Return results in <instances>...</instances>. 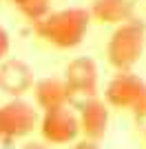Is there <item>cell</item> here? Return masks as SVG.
Here are the masks:
<instances>
[{
  "label": "cell",
  "mask_w": 146,
  "mask_h": 149,
  "mask_svg": "<svg viewBox=\"0 0 146 149\" xmlns=\"http://www.w3.org/2000/svg\"><path fill=\"white\" fill-rule=\"evenodd\" d=\"M93 18L84 7H67L60 11H51L33 25L36 36L58 49H75L86 38Z\"/></svg>",
  "instance_id": "1"
},
{
  "label": "cell",
  "mask_w": 146,
  "mask_h": 149,
  "mask_svg": "<svg viewBox=\"0 0 146 149\" xmlns=\"http://www.w3.org/2000/svg\"><path fill=\"white\" fill-rule=\"evenodd\" d=\"M146 45V27L137 22H122L106 42V60L115 71H131L140 62Z\"/></svg>",
  "instance_id": "2"
},
{
  "label": "cell",
  "mask_w": 146,
  "mask_h": 149,
  "mask_svg": "<svg viewBox=\"0 0 146 149\" xmlns=\"http://www.w3.org/2000/svg\"><path fill=\"white\" fill-rule=\"evenodd\" d=\"M111 109L131 111L137 120L146 118V82L133 71H117L104 89Z\"/></svg>",
  "instance_id": "3"
},
{
  "label": "cell",
  "mask_w": 146,
  "mask_h": 149,
  "mask_svg": "<svg viewBox=\"0 0 146 149\" xmlns=\"http://www.w3.org/2000/svg\"><path fill=\"white\" fill-rule=\"evenodd\" d=\"M40 109L22 98H13L0 107V138L18 140L29 136L40 125Z\"/></svg>",
  "instance_id": "4"
},
{
  "label": "cell",
  "mask_w": 146,
  "mask_h": 149,
  "mask_svg": "<svg viewBox=\"0 0 146 149\" xmlns=\"http://www.w3.org/2000/svg\"><path fill=\"white\" fill-rule=\"evenodd\" d=\"M38 131L47 145H69L80 136V118L71 105L42 111Z\"/></svg>",
  "instance_id": "5"
},
{
  "label": "cell",
  "mask_w": 146,
  "mask_h": 149,
  "mask_svg": "<svg viewBox=\"0 0 146 149\" xmlns=\"http://www.w3.org/2000/svg\"><path fill=\"white\" fill-rule=\"evenodd\" d=\"M78 118H80V134L89 140H102L109 129V118H111V107L106 100L91 96L84 98L78 107Z\"/></svg>",
  "instance_id": "6"
},
{
  "label": "cell",
  "mask_w": 146,
  "mask_h": 149,
  "mask_svg": "<svg viewBox=\"0 0 146 149\" xmlns=\"http://www.w3.org/2000/svg\"><path fill=\"white\" fill-rule=\"evenodd\" d=\"M64 80L71 89L73 98L82 96V98H91L97 93V80H100V71L93 58L89 56H78L73 58L64 69Z\"/></svg>",
  "instance_id": "7"
},
{
  "label": "cell",
  "mask_w": 146,
  "mask_h": 149,
  "mask_svg": "<svg viewBox=\"0 0 146 149\" xmlns=\"http://www.w3.org/2000/svg\"><path fill=\"white\" fill-rule=\"evenodd\" d=\"M36 85L33 69L20 58H9L0 62V91H5L11 98H22Z\"/></svg>",
  "instance_id": "8"
},
{
  "label": "cell",
  "mask_w": 146,
  "mask_h": 149,
  "mask_svg": "<svg viewBox=\"0 0 146 149\" xmlns=\"http://www.w3.org/2000/svg\"><path fill=\"white\" fill-rule=\"evenodd\" d=\"M33 102L40 111H49V109H58V107L71 105L73 102V93L69 89L64 78H40L33 85Z\"/></svg>",
  "instance_id": "9"
},
{
  "label": "cell",
  "mask_w": 146,
  "mask_h": 149,
  "mask_svg": "<svg viewBox=\"0 0 146 149\" xmlns=\"http://www.w3.org/2000/svg\"><path fill=\"white\" fill-rule=\"evenodd\" d=\"M89 11L97 25H122L128 20V0H93Z\"/></svg>",
  "instance_id": "10"
},
{
  "label": "cell",
  "mask_w": 146,
  "mask_h": 149,
  "mask_svg": "<svg viewBox=\"0 0 146 149\" xmlns=\"http://www.w3.org/2000/svg\"><path fill=\"white\" fill-rule=\"evenodd\" d=\"M16 7L27 20H31V25L51 13V0H20Z\"/></svg>",
  "instance_id": "11"
},
{
  "label": "cell",
  "mask_w": 146,
  "mask_h": 149,
  "mask_svg": "<svg viewBox=\"0 0 146 149\" xmlns=\"http://www.w3.org/2000/svg\"><path fill=\"white\" fill-rule=\"evenodd\" d=\"M128 20L146 27V0H128Z\"/></svg>",
  "instance_id": "12"
},
{
  "label": "cell",
  "mask_w": 146,
  "mask_h": 149,
  "mask_svg": "<svg viewBox=\"0 0 146 149\" xmlns=\"http://www.w3.org/2000/svg\"><path fill=\"white\" fill-rule=\"evenodd\" d=\"M9 47H11V40H9V33H7L2 27H0V62L7 58L9 54Z\"/></svg>",
  "instance_id": "13"
},
{
  "label": "cell",
  "mask_w": 146,
  "mask_h": 149,
  "mask_svg": "<svg viewBox=\"0 0 146 149\" xmlns=\"http://www.w3.org/2000/svg\"><path fill=\"white\" fill-rule=\"evenodd\" d=\"M73 149H97V145H95V140L84 138V140H80L78 145H73Z\"/></svg>",
  "instance_id": "14"
},
{
  "label": "cell",
  "mask_w": 146,
  "mask_h": 149,
  "mask_svg": "<svg viewBox=\"0 0 146 149\" xmlns=\"http://www.w3.org/2000/svg\"><path fill=\"white\" fill-rule=\"evenodd\" d=\"M20 149H47L44 143H38V140H29V143H24Z\"/></svg>",
  "instance_id": "15"
},
{
  "label": "cell",
  "mask_w": 146,
  "mask_h": 149,
  "mask_svg": "<svg viewBox=\"0 0 146 149\" xmlns=\"http://www.w3.org/2000/svg\"><path fill=\"white\" fill-rule=\"evenodd\" d=\"M9 2H11V5L16 7V5H18V2H20V0H9Z\"/></svg>",
  "instance_id": "16"
},
{
  "label": "cell",
  "mask_w": 146,
  "mask_h": 149,
  "mask_svg": "<svg viewBox=\"0 0 146 149\" xmlns=\"http://www.w3.org/2000/svg\"><path fill=\"white\" fill-rule=\"evenodd\" d=\"M144 143H146V136H144Z\"/></svg>",
  "instance_id": "17"
},
{
  "label": "cell",
  "mask_w": 146,
  "mask_h": 149,
  "mask_svg": "<svg viewBox=\"0 0 146 149\" xmlns=\"http://www.w3.org/2000/svg\"><path fill=\"white\" fill-rule=\"evenodd\" d=\"M0 5H2V0H0Z\"/></svg>",
  "instance_id": "18"
}]
</instances>
